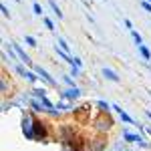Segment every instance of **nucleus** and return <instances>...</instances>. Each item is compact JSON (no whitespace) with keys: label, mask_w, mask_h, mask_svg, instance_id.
<instances>
[{"label":"nucleus","mask_w":151,"mask_h":151,"mask_svg":"<svg viewBox=\"0 0 151 151\" xmlns=\"http://www.w3.org/2000/svg\"><path fill=\"white\" fill-rule=\"evenodd\" d=\"M35 123H36V117L30 113V111H26L22 117V133L24 137H28V139H35Z\"/></svg>","instance_id":"f03ea898"},{"label":"nucleus","mask_w":151,"mask_h":151,"mask_svg":"<svg viewBox=\"0 0 151 151\" xmlns=\"http://www.w3.org/2000/svg\"><path fill=\"white\" fill-rule=\"evenodd\" d=\"M48 4H50V8H52V10L57 12V16H58V18H60V16H63V12H60V8H58V6H57V2H55V0H50Z\"/></svg>","instance_id":"423d86ee"},{"label":"nucleus","mask_w":151,"mask_h":151,"mask_svg":"<svg viewBox=\"0 0 151 151\" xmlns=\"http://www.w3.org/2000/svg\"><path fill=\"white\" fill-rule=\"evenodd\" d=\"M35 70L38 73V75H40V77H42V79H45V81L48 83V85H55V81H52V77H50V75H48V73H47L45 69H42V67H38V65H35Z\"/></svg>","instance_id":"20e7f679"},{"label":"nucleus","mask_w":151,"mask_h":151,"mask_svg":"<svg viewBox=\"0 0 151 151\" xmlns=\"http://www.w3.org/2000/svg\"><path fill=\"white\" fill-rule=\"evenodd\" d=\"M12 48H14V50H16L18 55H20V58H22V60L26 63V65H32V60H30V57H28V55L24 52V48H20L18 45H16V42H12Z\"/></svg>","instance_id":"7ed1b4c3"},{"label":"nucleus","mask_w":151,"mask_h":151,"mask_svg":"<svg viewBox=\"0 0 151 151\" xmlns=\"http://www.w3.org/2000/svg\"><path fill=\"white\" fill-rule=\"evenodd\" d=\"M32 8H35V12H36V14H42V8H40V6H38V4H35V6H32Z\"/></svg>","instance_id":"9d476101"},{"label":"nucleus","mask_w":151,"mask_h":151,"mask_svg":"<svg viewBox=\"0 0 151 151\" xmlns=\"http://www.w3.org/2000/svg\"><path fill=\"white\" fill-rule=\"evenodd\" d=\"M24 40H26V45H28V47H36V40L32 38V36H26Z\"/></svg>","instance_id":"0eeeda50"},{"label":"nucleus","mask_w":151,"mask_h":151,"mask_svg":"<svg viewBox=\"0 0 151 151\" xmlns=\"http://www.w3.org/2000/svg\"><path fill=\"white\" fill-rule=\"evenodd\" d=\"M103 75H105V77H107V79H109V81H119V77H117V75H115V73H113V70H111V69H103Z\"/></svg>","instance_id":"39448f33"},{"label":"nucleus","mask_w":151,"mask_h":151,"mask_svg":"<svg viewBox=\"0 0 151 151\" xmlns=\"http://www.w3.org/2000/svg\"><path fill=\"white\" fill-rule=\"evenodd\" d=\"M45 24H47V28H48V30H52V28H55V26H52V22H50V20H48L47 16H45Z\"/></svg>","instance_id":"6e6552de"},{"label":"nucleus","mask_w":151,"mask_h":151,"mask_svg":"<svg viewBox=\"0 0 151 151\" xmlns=\"http://www.w3.org/2000/svg\"><path fill=\"white\" fill-rule=\"evenodd\" d=\"M93 127L97 129L99 133H107L109 127H113V119H111V115H109L107 111H101V113L93 119Z\"/></svg>","instance_id":"f257e3e1"},{"label":"nucleus","mask_w":151,"mask_h":151,"mask_svg":"<svg viewBox=\"0 0 151 151\" xmlns=\"http://www.w3.org/2000/svg\"><path fill=\"white\" fill-rule=\"evenodd\" d=\"M141 52H143V57H145V58H149V50H147L145 47H141Z\"/></svg>","instance_id":"1a4fd4ad"}]
</instances>
